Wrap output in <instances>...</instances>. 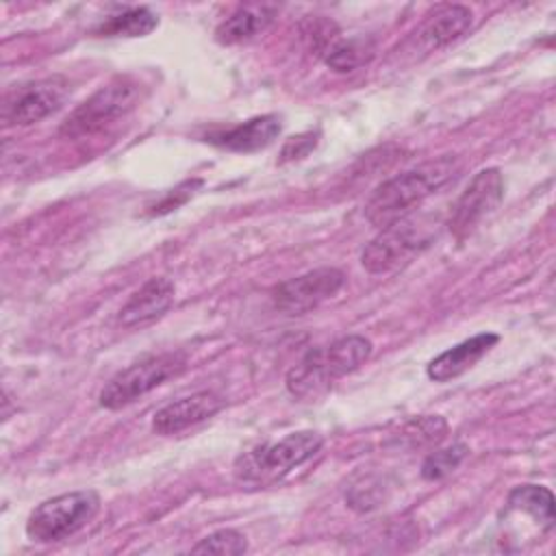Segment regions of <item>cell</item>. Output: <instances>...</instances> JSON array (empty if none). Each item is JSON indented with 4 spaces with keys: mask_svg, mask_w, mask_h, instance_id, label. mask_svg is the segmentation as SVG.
<instances>
[{
    "mask_svg": "<svg viewBox=\"0 0 556 556\" xmlns=\"http://www.w3.org/2000/svg\"><path fill=\"white\" fill-rule=\"evenodd\" d=\"M471 24H473V15L467 7L439 4L428 15H424L421 24L402 43L400 56H410V61H415L430 52H437L458 41L471 28Z\"/></svg>",
    "mask_w": 556,
    "mask_h": 556,
    "instance_id": "obj_8",
    "label": "cell"
},
{
    "mask_svg": "<svg viewBox=\"0 0 556 556\" xmlns=\"http://www.w3.org/2000/svg\"><path fill=\"white\" fill-rule=\"evenodd\" d=\"M200 185H202V180H200V178H193V180L180 182L176 189H169L159 202H154V204L150 206V215H165V213L178 208L180 204H185V202L195 193V189H198Z\"/></svg>",
    "mask_w": 556,
    "mask_h": 556,
    "instance_id": "obj_24",
    "label": "cell"
},
{
    "mask_svg": "<svg viewBox=\"0 0 556 556\" xmlns=\"http://www.w3.org/2000/svg\"><path fill=\"white\" fill-rule=\"evenodd\" d=\"M187 367V356L182 352H165L146 356L126 369L117 371L100 391L98 402L102 408L119 410L152 389L161 387L165 380L178 376Z\"/></svg>",
    "mask_w": 556,
    "mask_h": 556,
    "instance_id": "obj_6",
    "label": "cell"
},
{
    "mask_svg": "<svg viewBox=\"0 0 556 556\" xmlns=\"http://www.w3.org/2000/svg\"><path fill=\"white\" fill-rule=\"evenodd\" d=\"M504 200V176L497 167L480 169L465 191L458 195V200L452 206L450 213V230L456 239L467 237L473 232L476 226H480L482 219H486Z\"/></svg>",
    "mask_w": 556,
    "mask_h": 556,
    "instance_id": "obj_9",
    "label": "cell"
},
{
    "mask_svg": "<svg viewBox=\"0 0 556 556\" xmlns=\"http://www.w3.org/2000/svg\"><path fill=\"white\" fill-rule=\"evenodd\" d=\"M371 341L361 334H348L326 348H313L287 371V391L298 400H317L334 380L358 369L371 356Z\"/></svg>",
    "mask_w": 556,
    "mask_h": 556,
    "instance_id": "obj_2",
    "label": "cell"
},
{
    "mask_svg": "<svg viewBox=\"0 0 556 556\" xmlns=\"http://www.w3.org/2000/svg\"><path fill=\"white\" fill-rule=\"evenodd\" d=\"M376 54V43L371 37H350V39H337L330 50L324 54L326 65L332 72L348 74L363 65H367Z\"/></svg>",
    "mask_w": 556,
    "mask_h": 556,
    "instance_id": "obj_18",
    "label": "cell"
},
{
    "mask_svg": "<svg viewBox=\"0 0 556 556\" xmlns=\"http://www.w3.org/2000/svg\"><path fill=\"white\" fill-rule=\"evenodd\" d=\"M159 26V17L148 7H132L106 17L96 35L100 37H146Z\"/></svg>",
    "mask_w": 556,
    "mask_h": 556,
    "instance_id": "obj_19",
    "label": "cell"
},
{
    "mask_svg": "<svg viewBox=\"0 0 556 556\" xmlns=\"http://www.w3.org/2000/svg\"><path fill=\"white\" fill-rule=\"evenodd\" d=\"M224 408V400L213 391H198L185 397H178L163 408H159L152 417V430L161 437L178 434L195 424L206 421Z\"/></svg>",
    "mask_w": 556,
    "mask_h": 556,
    "instance_id": "obj_12",
    "label": "cell"
},
{
    "mask_svg": "<svg viewBox=\"0 0 556 556\" xmlns=\"http://www.w3.org/2000/svg\"><path fill=\"white\" fill-rule=\"evenodd\" d=\"M345 502L350 508L358 510V513H367V510H374L378 508L382 502H384V486H382V480L378 478H365L361 480L358 484H354L348 495H345Z\"/></svg>",
    "mask_w": 556,
    "mask_h": 556,
    "instance_id": "obj_23",
    "label": "cell"
},
{
    "mask_svg": "<svg viewBox=\"0 0 556 556\" xmlns=\"http://www.w3.org/2000/svg\"><path fill=\"white\" fill-rule=\"evenodd\" d=\"M439 235V222L430 215H406L384 228L363 248L361 265L369 274H387L424 252Z\"/></svg>",
    "mask_w": 556,
    "mask_h": 556,
    "instance_id": "obj_3",
    "label": "cell"
},
{
    "mask_svg": "<svg viewBox=\"0 0 556 556\" xmlns=\"http://www.w3.org/2000/svg\"><path fill=\"white\" fill-rule=\"evenodd\" d=\"M345 285V274L337 267H319L289 278L271 289V302L287 315H302L334 298Z\"/></svg>",
    "mask_w": 556,
    "mask_h": 556,
    "instance_id": "obj_10",
    "label": "cell"
},
{
    "mask_svg": "<svg viewBox=\"0 0 556 556\" xmlns=\"http://www.w3.org/2000/svg\"><path fill=\"white\" fill-rule=\"evenodd\" d=\"M282 130L280 117L274 113L267 115H256L250 117L241 124L228 126V128H219L213 130L204 137V141L230 150V152H256L267 148L269 143H274V139H278Z\"/></svg>",
    "mask_w": 556,
    "mask_h": 556,
    "instance_id": "obj_14",
    "label": "cell"
},
{
    "mask_svg": "<svg viewBox=\"0 0 556 556\" xmlns=\"http://www.w3.org/2000/svg\"><path fill=\"white\" fill-rule=\"evenodd\" d=\"M100 510L96 491L61 493L37 504L26 519V536L35 543H56L83 530Z\"/></svg>",
    "mask_w": 556,
    "mask_h": 556,
    "instance_id": "obj_5",
    "label": "cell"
},
{
    "mask_svg": "<svg viewBox=\"0 0 556 556\" xmlns=\"http://www.w3.org/2000/svg\"><path fill=\"white\" fill-rule=\"evenodd\" d=\"M321 445H324V439L319 432L300 430V432L287 434L278 443L261 445L245 452L243 456L237 458L235 473L237 478L248 482L274 480L300 467L302 463L311 460L321 450Z\"/></svg>",
    "mask_w": 556,
    "mask_h": 556,
    "instance_id": "obj_7",
    "label": "cell"
},
{
    "mask_svg": "<svg viewBox=\"0 0 556 556\" xmlns=\"http://www.w3.org/2000/svg\"><path fill=\"white\" fill-rule=\"evenodd\" d=\"M467 445L465 443H452L450 447L437 450L432 454L426 456V460L421 463V478L424 480H441L447 473H452L463 458L467 456Z\"/></svg>",
    "mask_w": 556,
    "mask_h": 556,
    "instance_id": "obj_21",
    "label": "cell"
},
{
    "mask_svg": "<svg viewBox=\"0 0 556 556\" xmlns=\"http://www.w3.org/2000/svg\"><path fill=\"white\" fill-rule=\"evenodd\" d=\"M141 100V85L132 76H117L83 104H78L61 124L59 132L67 139H80L96 135L128 115Z\"/></svg>",
    "mask_w": 556,
    "mask_h": 556,
    "instance_id": "obj_4",
    "label": "cell"
},
{
    "mask_svg": "<svg viewBox=\"0 0 556 556\" xmlns=\"http://www.w3.org/2000/svg\"><path fill=\"white\" fill-rule=\"evenodd\" d=\"M497 341H500V337L495 332L473 334V337L452 345L450 350L441 352L439 356H434L428 363L426 374L434 382L454 380V378L463 376L467 369H471L486 352H491L497 345Z\"/></svg>",
    "mask_w": 556,
    "mask_h": 556,
    "instance_id": "obj_15",
    "label": "cell"
},
{
    "mask_svg": "<svg viewBox=\"0 0 556 556\" xmlns=\"http://www.w3.org/2000/svg\"><path fill=\"white\" fill-rule=\"evenodd\" d=\"M315 146H317V132H302V135L289 137L280 150V163L300 161L308 156V152L315 150Z\"/></svg>",
    "mask_w": 556,
    "mask_h": 556,
    "instance_id": "obj_25",
    "label": "cell"
},
{
    "mask_svg": "<svg viewBox=\"0 0 556 556\" xmlns=\"http://www.w3.org/2000/svg\"><path fill=\"white\" fill-rule=\"evenodd\" d=\"M278 9L274 4H245L239 7L215 28V41L222 46H237L265 33L274 22Z\"/></svg>",
    "mask_w": 556,
    "mask_h": 556,
    "instance_id": "obj_16",
    "label": "cell"
},
{
    "mask_svg": "<svg viewBox=\"0 0 556 556\" xmlns=\"http://www.w3.org/2000/svg\"><path fill=\"white\" fill-rule=\"evenodd\" d=\"M454 172L456 161L443 156L384 180L365 204L367 222L376 228H384L410 215L413 208L441 189L454 176Z\"/></svg>",
    "mask_w": 556,
    "mask_h": 556,
    "instance_id": "obj_1",
    "label": "cell"
},
{
    "mask_svg": "<svg viewBox=\"0 0 556 556\" xmlns=\"http://www.w3.org/2000/svg\"><path fill=\"white\" fill-rule=\"evenodd\" d=\"M174 295L176 289L169 278H150L126 300V304L117 313V321L124 328L152 324L169 311V306L174 304Z\"/></svg>",
    "mask_w": 556,
    "mask_h": 556,
    "instance_id": "obj_13",
    "label": "cell"
},
{
    "mask_svg": "<svg viewBox=\"0 0 556 556\" xmlns=\"http://www.w3.org/2000/svg\"><path fill=\"white\" fill-rule=\"evenodd\" d=\"M70 96V85L65 78H43L15 87L2 106V119L7 126H30L52 115L63 106Z\"/></svg>",
    "mask_w": 556,
    "mask_h": 556,
    "instance_id": "obj_11",
    "label": "cell"
},
{
    "mask_svg": "<svg viewBox=\"0 0 556 556\" xmlns=\"http://www.w3.org/2000/svg\"><path fill=\"white\" fill-rule=\"evenodd\" d=\"M248 549V541L241 532L232 528H222L204 536L198 545L191 547L193 554H219V556H239Z\"/></svg>",
    "mask_w": 556,
    "mask_h": 556,
    "instance_id": "obj_22",
    "label": "cell"
},
{
    "mask_svg": "<svg viewBox=\"0 0 556 556\" xmlns=\"http://www.w3.org/2000/svg\"><path fill=\"white\" fill-rule=\"evenodd\" d=\"M508 513H523L536 521L541 532L554 526V495L541 484H519L508 493Z\"/></svg>",
    "mask_w": 556,
    "mask_h": 556,
    "instance_id": "obj_17",
    "label": "cell"
},
{
    "mask_svg": "<svg viewBox=\"0 0 556 556\" xmlns=\"http://www.w3.org/2000/svg\"><path fill=\"white\" fill-rule=\"evenodd\" d=\"M447 430V424L439 415H424L417 419H410L404 424V428L397 432V443L408 447H421L428 443H437L443 439Z\"/></svg>",
    "mask_w": 556,
    "mask_h": 556,
    "instance_id": "obj_20",
    "label": "cell"
}]
</instances>
